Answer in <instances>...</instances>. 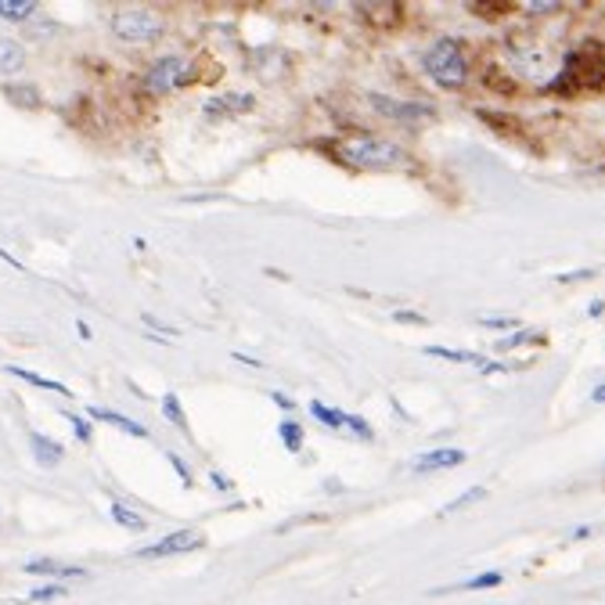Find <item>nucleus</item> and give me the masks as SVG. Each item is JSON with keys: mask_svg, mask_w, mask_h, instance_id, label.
<instances>
[{"mask_svg": "<svg viewBox=\"0 0 605 605\" xmlns=\"http://www.w3.org/2000/svg\"><path fill=\"white\" fill-rule=\"evenodd\" d=\"M393 321H404V325H425V317H422V314H397Z\"/></svg>", "mask_w": 605, "mask_h": 605, "instance_id": "30", "label": "nucleus"}, {"mask_svg": "<svg viewBox=\"0 0 605 605\" xmlns=\"http://www.w3.org/2000/svg\"><path fill=\"white\" fill-rule=\"evenodd\" d=\"M555 8H559V0H533L530 4V11H541V15L544 11H555Z\"/></svg>", "mask_w": 605, "mask_h": 605, "instance_id": "29", "label": "nucleus"}, {"mask_svg": "<svg viewBox=\"0 0 605 605\" xmlns=\"http://www.w3.org/2000/svg\"><path fill=\"white\" fill-rule=\"evenodd\" d=\"M281 440H285V447H289V451H299V447H303V429H299L296 422H281Z\"/></svg>", "mask_w": 605, "mask_h": 605, "instance_id": "21", "label": "nucleus"}, {"mask_svg": "<svg viewBox=\"0 0 605 605\" xmlns=\"http://www.w3.org/2000/svg\"><path fill=\"white\" fill-rule=\"evenodd\" d=\"M62 595H65V587L47 584V587H37V591L29 595V602H51V598H62Z\"/></svg>", "mask_w": 605, "mask_h": 605, "instance_id": "26", "label": "nucleus"}, {"mask_svg": "<svg viewBox=\"0 0 605 605\" xmlns=\"http://www.w3.org/2000/svg\"><path fill=\"white\" fill-rule=\"evenodd\" d=\"M602 310H605V303H602V299H595V303H591V307H587V314H591V317H598V314H602Z\"/></svg>", "mask_w": 605, "mask_h": 605, "instance_id": "32", "label": "nucleus"}, {"mask_svg": "<svg viewBox=\"0 0 605 605\" xmlns=\"http://www.w3.org/2000/svg\"><path fill=\"white\" fill-rule=\"evenodd\" d=\"M501 584H505V577H501V573H479V577L454 584L451 591H487V587H501Z\"/></svg>", "mask_w": 605, "mask_h": 605, "instance_id": "17", "label": "nucleus"}, {"mask_svg": "<svg viewBox=\"0 0 605 605\" xmlns=\"http://www.w3.org/2000/svg\"><path fill=\"white\" fill-rule=\"evenodd\" d=\"M91 418H101V422L116 425V429H123V433L137 436V440H145L148 436V429L141 422H134V418H127V415H116V411H109V407H91Z\"/></svg>", "mask_w": 605, "mask_h": 605, "instance_id": "12", "label": "nucleus"}, {"mask_svg": "<svg viewBox=\"0 0 605 605\" xmlns=\"http://www.w3.org/2000/svg\"><path fill=\"white\" fill-rule=\"evenodd\" d=\"M191 76V62L181 55H166V58H155L152 65H148L145 73V91L148 94H170L177 91L184 80Z\"/></svg>", "mask_w": 605, "mask_h": 605, "instance_id": "5", "label": "nucleus"}, {"mask_svg": "<svg viewBox=\"0 0 605 605\" xmlns=\"http://www.w3.org/2000/svg\"><path fill=\"white\" fill-rule=\"evenodd\" d=\"M65 418H69V422H73V429H76V436H80L83 443H91V425L83 422V418H76L73 411H62Z\"/></svg>", "mask_w": 605, "mask_h": 605, "instance_id": "27", "label": "nucleus"}, {"mask_svg": "<svg viewBox=\"0 0 605 605\" xmlns=\"http://www.w3.org/2000/svg\"><path fill=\"white\" fill-rule=\"evenodd\" d=\"M479 325L494 328V332H519V325H523V321H519V317H483Z\"/></svg>", "mask_w": 605, "mask_h": 605, "instance_id": "22", "label": "nucleus"}, {"mask_svg": "<svg viewBox=\"0 0 605 605\" xmlns=\"http://www.w3.org/2000/svg\"><path fill=\"white\" fill-rule=\"evenodd\" d=\"M253 109V94H238V91H224L217 98L206 101V119H235L238 112H249Z\"/></svg>", "mask_w": 605, "mask_h": 605, "instance_id": "7", "label": "nucleus"}, {"mask_svg": "<svg viewBox=\"0 0 605 605\" xmlns=\"http://www.w3.org/2000/svg\"><path fill=\"white\" fill-rule=\"evenodd\" d=\"M170 465H173V469H177V476H181L184 483H191V472H188V465H184V461L177 458V454H170Z\"/></svg>", "mask_w": 605, "mask_h": 605, "instance_id": "28", "label": "nucleus"}, {"mask_svg": "<svg viewBox=\"0 0 605 605\" xmlns=\"http://www.w3.org/2000/svg\"><path fill=\"white\" fill-rule=\"evenodd\" d=\"M22 65H26V47L19 40L0 37V73H19Z\"/></svg>", "mask_w": 605, "mask_h": 605, "instance_id": "13", "label": "nucleus"}, {"mask_svg": "<svg viewBox=\"0 0 605 605\" xmlns=\"http://www.w3.org/2000/svg\"><path fill=\"white\" fill-rule=\"evenodd\" d=\"M346 429H353L361 440H375V429H371V425L364 422V418H357V415H346Z\"/></svg>", "mask_w": 605, "mask_h": 605, "instance_id": "25", "label": "nucleus"}, {"mask_svg": "<svg viewBox=\"0 0 605 605\" xmlns=\"http://www.w3.org/2000/svg\"><path fill=\"white\" fill-rule=\"evenodd\" d=\"M339 155L357 170H389V166L404 163V148L386 137H353L346 145H339Z\"/></svg>", "mask_w": 605, "mask_h": 605, "instance_id": "3", "label": "nucleus"}, {"mask_svg": "<svg viewBox=\"0 0 605 605\" xmlns=\"http://www.w3.org/2000/svg\"><path fill=\"white\" fill-rule=\"evenodd\" d=\"M454 465H465V451H458V447H436V451L418 454V458L411 461L415 472H440V469H454Z\"/></svg>", "mask_w": 605, "mask_h": 605, "instance_id": "8", "label": "nucleus"}, {"mask_svg": "<svg viewBox=\"0 0 605 605\" xmlns=\"http://www.w3.org/2000/svg\"><path fill=\"white\" fill-rule=\"evenodd\" d=\"M271 400H274L278 407H285V411H292V400L285 397V393H271Z\"/></svg>", "mask_w": 605, "mask_h": 605, "instance_id": "31", "label": "nucleus"}, {"mask_svg": "<svg viewBox=\"0 0 605 605\" xmlns=\"http://www.w3.org/2000/svg\"><path fill=\"white\" fill-rule=\"evenodd\" d=\"M11 375H15V379H26L29 386H44V389H51V393H69V389L62 386V382H55V379H44V375H37V371H26V368H15V364H11Z\"/></svg>", "mask_w": 605, "mask_h": 605, "instance_id": "19", "label": "nucleus"}, {"mask_svg": "<svg viewBox=\"0 0 605 605\" xmlns=\"http://www.w3.org/2000/svg\"><path fill=\"white\" fill-rule=\"evenodd\" d=\"M523 343H533V332H526V328H519V332H512V335H505V339H497V346L494 350H515V346H523Z\"/></svg>", "mask_w": 605, "mask_h": 605, "instance_id": "23", "label": "nucleus"}, {"mask_svg": "<svg viewBox=\"0 0 605 605\" xmlns=\"http://www.w3.org/2000/svg\"><path fill=\"white\" fill-rule=\"evenodd\" d=\"M112 519H116L119 526H127V530H145V515L134 512V508H127L123 501H112Z\"/></svg>", "mask_w": 605, "mask_h": 605, "instance_id": "16", "label": "nucleus"}, {"mask_svg": "<svg viewBox=\"0 0 605 605\" xmlns=\"http://www.w3.org/2000/svg\"><path fill=\"white\" fill-rule=\"evenodd\" d=\"M26 573H33V577H87V569L65 566V562H55V559H33V562H26Z\"/></svg>", "mask_w": 605, "mask_h": 605, "instance_id": "10", "label": "nucleus"}, {"mask_svg": "<svg viewBox=\"0 0 605 605\" xmlns=\"http://www.w3.org/2000/svg\"><path fill=\"white\" fill-rule=\"evenodd\" d=\"M202 548V533L199 530H177L166 533L163 541L148 544V548L137 551V559H170V555H184V551Z\"/></svg>", "mask_w": 605, "mask_h": 605, "instance_id": "6", "label": "nucleus"}, {"mask_svg": "<svg viewBox=\"0 0 605 605\" xmlns=\"http://www.w3.org/2000/svg\"><path fill=\"white\" fill-rule=\"evenodd\" d=\"M37 11V0H0V19L22 22Z\"/></svg>", "mask_w": 605, "mask_h": 605, "instance_id": "15", "label": "nucleus"}, {"mask_svg": "<svg viewBox=\"0 0 605 605\" xmlns=\"http://www.w3.org/2000/svg\"><path fill=\"white\" fill-rule=\"evenodd\" d=\"M371 105L393 119H404V123H411V119H418V116H433V109H425V105H400V101H386V98H379V94H371Z\"/></svg>", "mask_w": 605, "mask_h": 605, "instance_id": "11", "label": "nucleus"}, {"mask_svg": "<svg viewBox=\"0 0 605 605\" xmlns=\"http://www.w3.org/2000/svg\"><path fill=\"white\" fill-rule=\"evenodd\" d=\"M425 357H440V361H454V364H479V368H487V361L472 350H447V346H425Z\"/></svg>", "mask_w": 605, "mask_h": 605, "instance_id": "14", "label": "nucleus"}, {"mask_svg": "<svg viewBox=\"0 0 605 605\" xmlns=\"http://www.w3.org/2000/svg\"><path fill=\"white\" fill-rule=\"evenodd\" d=\"M479 497H487V490H483V487H472V490H465V494H461V497H454V501H447V505L440 508V515H451V512H458V508L472 505V501H479Z\"/></svg>", "mask_w": 605, "mask_h": 605, "instance_id": "20", "label": "nucleus"}, {"mask_svg": "<svg viewBox=\"0 0 605 605\" xmlns=\"http://www.w3.org/2000/svg\"><path fill=\"white\" fill-rule=\"evenodd\" d=\"M605 87V51L602 47H584L573 51L562 65V73L544 87L551 94H577V91H602Z\"/></svg>", "mask_w": 605, "mask_h": 605, "instance_id": "1", "label": "nucleus"}, {"mask_svg": "<svg viewBox=\"0 0 605 605\" xmlns=\"http://www.w3.org/2000/svg\"><path fill=\"white\" fill-rule=\"evenodd\" d=\"M29 447H33V458L40 461V465H47V469H55V465H62L65 451L58 447L51 436L44 433H29Z\"/></svg>", "mask_w": 605, "mask_h": 605, "instance_id": "9", "label": "nucleus"}, {"mask_svg": "<svg viewBox=\"0 0 605 605\" xmlns=\"http://www.w3.org/2000/svg\"><path fill=\"white\" fill-rule=\"evenodd\" d=\"M163 411H166V418H170L173 425H181V429L188 425V422H184V415H181V400L173 397V393H166V397H163Z\"/></svg>", "mask_w": 605, "mask_h": 605, "instance_id": "24", "label": "nucleus"}, {"mask_svg": "<svg viewBox=\"0 0 605 605\" xmlns=\"http://www.w3.org/2000/svg\"><path fill=\"white\" fill-rule=\"evenodd\" d=\"M310 415H314L317 422L332 425V429H346V415H343V411H335V407L321 404V400H314V404H310Z\"/></svg>", "mask_w": 605, "mask_h": 605, "instance_id": "18", "label": "nucleus"}, {"mask_svg": "<svg viewBox=\"0 0 605 605\" xmlns=\"http://www.w3.org/2000/svg\"><path fill=\"white\" fill-rule=\"evenodd\" d=\"M591 400H595V404H605V382L595 389V393H591Z\"/></svg>", "mask_w": 605, "mask_h": 605, "instance_id": "33", "label": "nucleus"}, {"mask_svg": "<svg viewBox=\"0 0 605 605\" xmlns=\"http://www.w3.org/2000/svg\"><path fill=\"white\" fill-rule=\"evenodd\" d=\"M422 69L436 87H443V91H461V87L469 83V55H465L461 40H454V37L436 40V44L425 51Z\"/></svg>", "mask_w": 605, "mask_h": 605, "instance_id": "2", "label": "nucleus"}, {"mask_svg": "<svg viewBox=\"0 0 605 605\" xmlns=\"http://www.w3.org/2000/svg\"><path fill=\"white\" fill-rule=\"evenodd\" d=\"M112 33L123 44H152V40L163 37V19L148 8H123L112 19Z\"/></svg>", "mask_w": 605, "mask_h": 605, "instance_id": "4", "label": "nucleus"}]
</instances>
